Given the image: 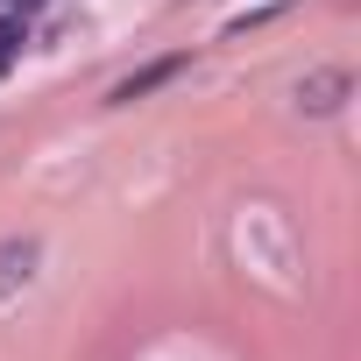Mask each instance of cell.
<instances>
[{
    "mask_svg": "<svg viewBox=\"0 0 361 361\" xmlns=\"http://www.w3.org/2000/svg\"><path fill=\"white\" fill-rule=\"evenodd\" d=\"M340 92H347V78H340V71H326V78H312V85H298V99H305L312 114H326V106H340Z\"/></svg>",
    "mask_w": 361,
    "mask_h": 361,
    "instance_id": "2",
    "label": "cell"
},
{
    "mask_svg": "<svg viewBox=\"0 0 361 361\" xmlns=\"http://www.w3.org/2000/svg\"><path fill=\"white\" fill-rule=\"evenodd\" d=\"M22 43H29V22H22V8H8V0H0V71H8V64L22 57Z\"/></svg>",
    "mask_w": 361,
    "mask_h": 361,
    "instance_id": "1",
    "label": "cell"
},
{
    "mask_svg": "<svg viewBox=\"0 0 361 361\" xmlns=\"http://www.w3.org/2000/svg\"><path fill=\"white\" fill-rule=\"evenodd\" d=\"M8 8H22V15H29V8H43V0H8Z\"/></svg>",
    "mask_w": 361,
    "mask_h": 361,
    "instance_id": "4",
    "label": "cell"
},
{
    "mask_svg": "<svg viewBox=\"0 0 361 361\" xmlns=\"http://www.w3.org/2000/svg\"><path fill=\"white\" fill-rule=\"evenodd\" d=\"M170 71H177V57H170V64H149V71H142V78H128V85H121L114 99H142V92H149V85H163Z\"/></svg>",
    "mask_w": 361,
    "mask_h": 361,
    "instance_id": "3",
    "label": "cell"
}]
</instances>
